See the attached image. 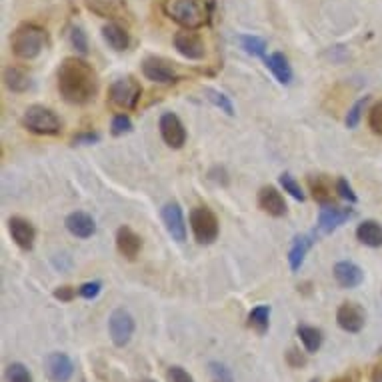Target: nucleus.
<instances>
[{"label": "nucleus", "mask_w": 382, "mask_h": 382, "mask_svg": "<svg viewBox=\"0 0 382 382\" xmlns=\"http://www.w3.org/2000/svg\"><path fill=\"white\" fill-rule=\"evenodd\" d=\"M58 92L69 105L83 106L98 92V76L94 69L80 58H64L56 72Z\"/></svg>", "instance_id": "1"}, {"label": "nucleus", "mask_w": 382, "mask_h": 382, "mask_svg": "<svg viewBox=\"0 0 382 382\" xmlns=\"http://www.w3.org/2000/svg\"><path fill=\"white\" fill-rule=\"evenodd\" d=\"M164 15L184 31H198L209 22V6L205 0H164Z\"/></svg>", "instance_id": "2"}, {"label": "nucleus", "mask_w": 382, "mask_h": 382, "mask_svg": "<svg viewBox=\"0 0 382 382\" xmlns=\"http://www.w3.org/2000/svg\"><path fill=\"white\" fill-rule=\"evenodd\" d=\"M46 44V33L44 28L36 26V24H22L15 31V35L10 38V46L12 53L20 60H33L38 54L42 53Z\"/></svg>", "instance_id": "3"}, {"label": "nucleus", "mask_w": 382, "mask_h": 382, "mask_svg": "<svg viewBox=\"0 0 382 382\" xmlns=\"http://www.w3.org/2000/svg\"><path fill=\"white\" fill-rule=\"evenodd\" d=\"M22 124L24 128H28L31 132L35 134H46V137H53L60 132V119L56 116V112L46 108L42 105L28 106L24 116H22Z\"/></svg>", "instance_id": "4"}, {"label": "nucleus", "mask_w": 382, "mask_h": 382, "mask_svg": "<svg viewBox=\"0 0 382 382\" xmlns=\"http://www.w3.org/2000/svg\"><path fill=\"white\" fill-rule=\"evenodd\" d=\"M140 94H142V88H140V85L132 76L119 78V80H114L110 85V88H108V101H110V105H114L116 108H122V110L137 108L140 101Z\"/></svg>", "instance_id": "5"}, {"label": "nucleus", "mask_w": 382, "mask_h": 382, "mask_svg": "<svg viewBox=\"0 0 382 382\" xmlns=\"http://www.w3.org/2000/svg\"><path fill=\"white\" fill-rule=\"evenodd\" d=\"M191 228L198 244H212L218 238V218L207 207L191 210Z\"/></svg>", "instance_id": "6"}, {"label": "nucleus", "mask_w": 382, "mask_h": 382, "mask_svg": "<svg viewBox=\"0 0 382 382\" xmlns=\"http://www.w3.org/2000/svg\"><path fill=\"white\" fill-rule=\"evenodd\" d=\"M108 332H110L114 347H126L134 334V318L130 316V313H126L122 309L114 311L108 318Z\"/></svg>", "instance_id": "7"}, {"label": "nucleus", "mask_w": 382, "mask_h": 382, "mask_svg": "<svg viewBox=\"0 0 382 382\" xmlns=\"http://www.w3.org/2000/svg\"><path fill=\"white\" fill-rule=\"evenodd\" d=\"M142 74L150 83H157V85H173L178 80V74H176L173 64L164 58H158V56H148L142 62Z\"/></svg>", "instance_id": "8"}, {"label": "nucleus", "mask_w": 382, "mask_h": 382, "mask_svg": "<svg viewBox=\"0 0 382 382\" xmlns=\"http://www.w3.org/2000/svg\"><path fill=\"white\" fill-rule=\"evenodd\" d=\"M158 128H160V137L162 140L171 146V148H182L184 142H186V130H184V124L182 121L173 114V112H164L160 116L158 122Z\"/></svg>", "instance_id": "9"}, {"label": "nucleus", "mask_w": 382, "mask_h": 382, "mask_svg": "<svg viewBox=\"0 0 382 382\" xmlns=\"http://www.w3.org/2000/svg\"><path fill=\"white\" fill-rule=\"evenodd\" d=\"M174 49L178 54H182L189 60H200L205 58V42L202 38L192 33V31H182L174 35Z\"/></svg>", "instance_id": "10"}, {"label": "nucleus", "mask_w": 382, "mask_h": 382, "mask_svg": "<svg viewBox=\"0 0 382 382\" xmlns=\"http://www.w3.org/2000/svg\"><path fill=\"white\" fill-rule=\"evenodd\" d=\"M162 223L166 226V232L173 236V241H176V243H184L186 241L184 214H182V209L176 202H168L162 209Z\"/></svg>", "instance_id": "11"}, {"label": "nucleus", "mask_w": 382, "mask_h": 382, "mask_svg": "<svg viewBox=\"0 0 382 382\" xmlns=\"http://www.w3.org/2000/svg\"><path fill=\"white\" fill-rule=\"evenodd\" d=\"M365 311L354 302H345L336 311V322H338L340 329L347 330V332H361L365 329Z\"/></svg>", "instance_id": "12"}, {"label": "nucleus", "mask_w": 382, "mask_h": 382, "mask_svg": "<svg viewBox=\"0 0 382 382\" xmlns=\"http://www.w3.org/2000/svg\"><path fill=\"white\" fill-rule=\"evenodd\" d=\"M352 210L350 209H338V207H332V205H324L320 209V214H318V230L322 234H330L334 232L338 226H342L347 220L352 218Z\"/></svg>", "instance_id": "13"}, {"label": "nucleus", "mask_w": 382, "mask_h": 382, "mask_svg": "<svg viewBox=\"0 0 382 382\" xmlns=\"http://www.w3.org/2000/svg\"><path fill=\"white\" fill-rule=\"evenodd\" d=\"M44 370L53 382H69L74 365L64 352H53L44 358Z\"/></svg>", "instance_id": "14"}, {"label": "nucleus", "mask_w": 382, "mask_h": 382, "mask_svg": "<svg viewBox=\"0 0 382 382\" xmlns=\"http://www.w3.org/2000/svg\"><path fill=\"white\" fill-rule=\"evenodd\" d=\"M8 230H10V236L12 241L22 248V250H31L35 246V226L31 225L26 218H20V216H12L8 220Z\"/></svg>", "instance_id": "15"}, {"label": "nucleus", "mask_w": 382, "mask_h": 382, "mask_svg": "<svg viewBox=\"0 0 382 382\" xmlns=\"http://www.w3.org/2000/svg\"><path fill=\"white\" fill-rule=\"evenodd\" d=\"M332 272H334L336 282H338L342 288H356V286H358V284H363V280H365V272H363V268H361L358 264H354V262H350V261L336 262Z\"/></svg>", "instance_id": "16"}, {"label": "nucleus", "mask_w": 382, "mask_h": 382, "mask_svg": "<svg viewBox=\"0 0 382 382\" xmlns=\"http://www.w3.org/2000/svg\"><path fill=\"white\" fill-rule=\"evenodd\" d=\"M116 248L124 259L128 261H134L142 250V238L139 234L128 228V226H121L119 232H116Z\"/></svg>", "instance_id": "17"}, {"label": "nucleus", "mask_w": 382, "mask_h": 382, "mask_svg": "<svg viewBox=\"0 0 382 382\" xmlns=\"http://www.w3.org/2000/svg\"><path fill=\"white\" fill-rule=\"evenodd\" d=\"M259 207H261L268 216L280 218L286 214V202L282 198V194L275 186H264L259 192Z\"/></svg>", "instance_id": "18"}, {"label": "nucleus", "mask_w": 382, "mask_h": 382, "mask_svg": "<svg viewBox=\"0 0 382 382\" xmlns=\"http://www.w3.org/2000/svg\"><path fill=\"white\" fill-rule=\"evenodd\" d=\"M64 225H67V230L70 234L76 236V238H90L96 232L94 218L87 212H72L67 216Z\"/></svg>", "instance_id": "19"}, {"label": "nucleus", "mask_w": 382, "mask_h": 382, "mask_svg": "<svg viewBox=\"0 0 382 382\" xmlns=\"http://www.w3.org/2000/svg\"><path fill=\"white\" fill-rule=\"evenodd\" d=\"M264 62H266L268 70L275 74V78L280 85H290L293 83V69H290V62H288V58L284 54H270V56L264 58Z\"/></svg>", "instance_id": "20"}, {"label": "nucleus", "mask_w": 382, "mask_h": 382, "mask_svg": "<svg viewBox=\"0 0 382 382\" xmlns=\"http://www.w3.org/2000/svg\"><path fill=\"white\" fill-rule=\"evenodd\" d=\"M103 38H105V42L112 49V51H116V53H124L126 49H128V44H130V36L128 33L119 26V24H114V22H110V24H106L105 28H103Z\"/></svg>", "instance_id": "21"}, {"label": "nucleus", "mask_w": 382, "mask_h": 382, "mask_svg": "<svg viewBox=\"0 0 382 382\" xmlns=\"http://www.w3.org/2000/svg\"><path fill=\"white\" fill-rule=\"evenodd\" d=\"M356 238L370 248L382 246V226L376 220H365L356 228Z\"/></svg>", "instance_id": "22"}, {"label": "nucleus", "mask_w": 382, "mask_h": 382, "mask_svg": "<svg viewBox=\"0 0 382 382\" xmlns=\"http://www.w3.org/2000/svg\"><path fill=\"white\" fill-rule=\"evenodd\" d=\"M311 246H313V238L311 236H306V234L296 236L295 243L290 246V250H288V262H290V270L293 272L300 270V266L304 264L306 252L311 250Z\"/></svg>", "instance_id": "23"}, {"label": "nucleus", "mask_w": 382, "mask_h": 382, "mask_svg": "<svg viewBox=\"0 0 382 382\" xmlns=\"http://www.w3.org/2000/svg\"><path fill=\"white\" fill-rule=\"evenodd\" d=\"M88 10L103 18H122V2L119 0H85Z\"/></svg>", "instance_id": "24"}, {"label": "nucleus", "mask_w": 382, "mask_h": 382, "mask_svg": "<svg viewBox=\"0 0 382 382\" xmlns=\"http://www.w3.org/2000/svg\"><path fill=\"white\" fill-rule=\"evenodd\" d=\"M4 85L12 92H26L31 88V78L24 74V70L8 67V69H4Z\"/></svg>", "instance_id": "25"}, {"label": "nucleus", "mask_w": 382, "mask_h": 382, "mask_svg": "<svg viewBox=\"0 0 382 382\" xmlns=\"http://www.w3.org/2000/svg\"><path fill=\"white\" fill-rule=\"evenodd\" d=\"M298 336H300V340H302V345L304 348L309 350V352H316L318 348L322 347V340H324V336H322V330L314 329V327H298Z\"/></svg>", "instance_id": "26"}, {"label": "nucleus", "mask_w": 382, "mask_h": 382, "mask_svg": "<svg viewBox=\"0 0 382 382\" xmlns=\"http://www.w3.org/2000/svg\"><path fill=\"white\" fill-rule=\"evenodd\" d=\"M248 324L257 330V332L264 334L268 330V324H270V306H264L262 304V306L252 309L250 314H248Z\"/></svg>", "instance_id": "27"}, {"label": "nucleus", "mask_w": 382, "mask_h": 382, "mask_svg": "<svg viewBox=\"0 0 382 382\" xmlns=\"http://www.w3.org/2000/svg\"><path fill=\"white\" fill-rule=\"evenodd\" d=\"M311 191H313L314 200H318L320 205H330L332 202V189H330L329 180L322 178V176H316L311 178Z\"/></svg>", "instance_id": "28"}, {"label": "nucleus", "mask_w": 382, "mask_h": 382, "mask_svg": "<svg viewBox=\"0 0 382 382\" xmlns=\"http://www.w3.org/2000/svg\"><path fill=\"white\" fill-rule=\"evenodd\" d=\"M238 40H241V46L244 49V53L250 54V56H264V53H266V42L262 38H259V36L244 35L238 36Z\"/></svg>", "instance_id": "29"}, {"label": "nucleus", "mask_w": 382, "mask_h": 382, "mask_svg": "<svg viewBox=\"0 0 382 382\" xmlns=\"http://www.w3.org/2000/svg\"><path fill=\"white\" fill-rule=\"evenodd\" d=\"M205 94H207V101H210V103L216 106V108H220V110L226 112L228 116H232V114H234V106H232V103L228 101V96H226V94L218 92V90H214V88H205Z\"/></svg>", "instance_id": "30"}, {"label": "nucleus", "mask_w": 382, "mask_h": 382, "mask_svg": "<svg viewBox=\"0 0 382 382\" xmlns=\"http://www.w3.org/2000/svg\"><path fill=\"white\" fill-rule=\"evenodd\" d=\"M6 382H33V374L24 365L12 363L6 366Z\"/></svg>", "instance_id": "31"}, {"label": "nucleus", "mask_w": 382, "mask_h": 382, "mask_svg": "<svg viewBox=\"0 0 382 382\" xmlns=\"http://www.w3.org/2000/svg\"><path fill=\"white\" fill-rule=\"evenodd\" d=\"M370 103V96H365V98H361V101H356L352 108L348 110L347 114V126L348 128H356L358 126V122L363 119V112H365V108Z\"/></svg>", "instance_id": "32"}, {"label": "nucleus", "mask_w": 382, "mask_h": 382, "mask_svg": "<svg viewBox=\"0 0 382 382\" xmlns=\"http://www.w3.org/2000/svg\"><path fill=\"white\" fill-rule=\"evenodd\" d=\"M280 184H282V189H284V192H288L293 198H296V200H304V192H302V189H300V184L295 180V176L288 173L280 174Z\"/></svg>", "instance_id": "33"}, {"label": "nucleus", "mask_w": 382, "mask_h": 382, "mask_svg": "<svg viewBox=\"0 0 382 382\" xmlns=\"http://www.w3.org/2000/svg\"><path fill=\"white\" fill-rule=\"evenodd\" d=\"M132 130V121L126 116V114H116L112 119V124H110V132L114 137H122V134H128Z\"/></svg>", "instance_id": "34"}, {"label": "nucleus", "mask_w": 382, "mask_h": 382, "mask_svg": "<svg viewBox=\"0 0 382 382\" xmlns=\"http://www.w3.org/2000/svg\"><path fill=\"white\" fill-rule=\"evenodd\" d=\"M368 126L374 134H381L382 137V101L370 108L368 112Z\"/></svg>", "instance_id": "35"}, {"label": "nucleus", "mask_w": 382, "mask_h": 382, "mask_svg": "<svg viewBox=\"0 0 382 382\" xmlns=\"http://www.w3.org/2000/svg\"><path fill=\"white\" fill-rule=\"evenodd\" d=\"M70 42H72V46H74L80 54L88 53V38L83 28L74 26V28L70 31Z\"/></svg>", "instance_id": "36"}, {"label": "nucleus", "mask_w": 382, "mask_h": 382, "mask_svg": "<svg viewBox=\"0 0 382 382\" xmlns=\"http://www.w3.org/2000/svg\"><path fill=\"white\" fill-rule=\"evenodd\" d=\"M209 370L210 376H212V381L214 382H232V372H230V368H226L225 365H220V363H210Z\"/></svg>", "instance_id": "37"}, {"label": "nucleus", "mask_w": 382, "mask_h": 382, "mask_svg": "<svg viewBox=\"0 0 382 382\" xmlns=\"http://www.w3.org/2000/svg\"><path fill=\"white\" fill-rule=\"evenodd\" d=\"M101 290H103V282L94 280V282H85L78 288V295L83 296V298H87V300H92V298H96V296L101 295Z\"/></svg>", "instance_id": "38"}, {"label": "nucleus", "mask_w": 382, "mask_h": 382, "mask_svg": "<svg viewBox=\"0 0 382 382\" xmlns=\"http://www.w3.org/2000/svg\"><path fill=\"white\" fill-rule=\"evenodd\" d=\"M166 381L168 382H194L191 374L182 368V366H171L166 372Z\"/></svg>", "instance_id": "39"}, {"label": "nucleus", "mask_w": 382, "mask_h": 382, "mask_svg": "<svg viewBox=\"0 0 382 382\" xmlns=\"http://www.w3.org/2000/svg\"><path fill=\"white\" fill-rule=\"evenodd\" d=\"M336 192H338L340 198H345L348 202H356V200H358L354 191H352V186L348 184L347 178H338V180H336Z\"/></svg>", "instance_id": "40"}, {"label": "nucleus", "mask_w": 382, "mask_h": 382, "mask_svg": "<svg viewBox=\"0 0 382 382\" xmlns=\"http://www.w3.org/2000/svg\"><path fill=\"white\" fill-rule=\"evenodd\" d=\"M101 140V134L98 132H83V134H76L72 139V144L74 146H83V144H94Z\"/></svg>", "instance_id": "41"}, {"label": "nucleus", "mask_w": 382, "mask_h": 382, "mask_svg": "<svg viewBox=\"0 0 382 382\" xmlns=\"http://www.w3.org/2000/svg\"><path fill=\"white\" fill-rule=\"evenodd\" d=\"M286 361H288V365L293 366V368H302V366L306 365L304 354H300L296 348H290V350L286 352Z\"/></svg>", "instance_id": "42"}, {"label": "nucleus", "mask_w": 382, "mask_h": 382, "mask_svg": "<svg viewBox=\"0 0 382 382\" xmlns=\"http://www.w3.org/2000/svg\"><path fill=\"white\" fill-rule=\"evenodd\" d=\"M74 295H76V290L72 286H60V288L54 290V298H58L62 302H70L74 298Z\"/></svg>", "instance_id": "43"}, {"label": "nucleus", "mask_w": 382, "mask_h": 382, "mask_svg": "<svg viewBox=\"0 0 382 382\" xmlns=\"http://www.w3.org/2000/svg\"><path fill=\"white\" fill-rule=\"evenodd\" d=\"M372 382H382V365L374 368V372H372Z\"/></svg>", "instance_id": "44"}, {"label": "nucleus", "mask_w": 382, "mask_h": 382, "mask_svg": "<svg viewBox=\"0 0 382 382\" xmlns=\"http://www.w3.org/2000/svg\"><path fill=\"white\" fill-rule=\"evenodd\" d=\"M336 382H350L348 379H342V381H336Z\"/></svg>", "instance_id": "45"}, {"label": "nucleus", "mask_w": 382, "mask_h": 382, "mask_svg": "<svg viewBox=\"0 0 382 382\" xmlns=\"http://www.w3.org/2000/svg\"><path fill=\"white\" fill-rule=\"evenodd\" d=\"M142 382H155V381H150V379H146V381H142Z\"/></svg>", "instance_id": "46"}, {"label": "nucleus", "mask_w": 382, "mask_h": 382, "mask_svg": "<svg viewBox=\"0 0 382 382\" xmlns=\"http://www.w3.org/2000/svg\"><path fill=\"white\" fill-rule=\"evenodd\" d=\"M311 382H320V381H318V379H313V381H311Z\"/></svg>", "instance_id": "47"}]
</instances>
